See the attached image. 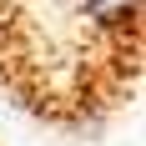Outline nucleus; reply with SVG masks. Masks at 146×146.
I'll use <instances>...</instances> for the list:
<instances>
[{"label": "nucleus", "instance_id": "nucleus-1", "mask_svg": "<svg viewBox=\"0 0 146 146\" xmlns=\"http://www.w3.org/2000/svg\"><path fill=\"white\" fill-rule=\"evenodd\" d=\"M76 20L91 40H101L116 50V60H126L136 71V35H141V0H71Z\"/></svg>", "mask_w": 146, "mask_h": 146}]
</instances>
